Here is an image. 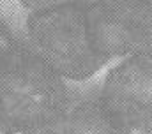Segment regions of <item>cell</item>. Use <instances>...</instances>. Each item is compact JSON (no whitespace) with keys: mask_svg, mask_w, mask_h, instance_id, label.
<instances>
[{"mask_svg":"<svg viewBox=\"0 0 152 134\" xmlns=\"http://www.w3.org/2000/svg\"><path fill=\"white\" fill-rule=\"evenodd\" d=\"M2 134H41L53 129L71 106L66 78L34 46L2 21L0 30Z\"/></svg>","mask_w":152,"mask_h":134,"instance_id":"1","label":"cell"},{"mask_svg":"<svg viewBox=\"0 0 152 134\" xmlns=\"http://www.w3.org/2000/svg\"><path fill=\"white\" fill-rule=\"evenodd\" d=\"M27 34L34 50L66 79L85 81L110 62L92 44L85 7L30 12Z\"/></svg>","mask_w":152,"mask_h":134,"instance_id":"2","label":"cell"},{"mask_svg":"<svg viewBox=\"0 0 152 134\" xmlns=\"http://www.w3.org/2000/svg\"><path fill=\"white\" fill-rule=\"evenodd\" d=\"M94 48L112 58H152V0H96L87 7Z\"/></svg>","mask_w":152,"mask_h":134,"instance_id":"3","label":"cell"},{"mask_svg":"<svg viewBox=\"0 0 152 134\" xmlns=\"http://www.w3.org/2000/svg\"><path fill=\"white\" fill-rule=\"evenodd\" d=\"M99 94L124 127L152 134V58L126 57L106 72Z\"/></svg>","mask_w":152,"mask_h":134,"instance_id":"4","label":"cell"},{"mask_svg":"<svg viewBox=\"0 0 152 134\" xmlns=\"http://www.w3.org/2000/svg\"><path fill=\"white\" fill-rule=\"evenodd\" d=\"M53 129L58 134H131L106 109L99 92L71 100L64 118Z\"/></svg>","mask_w":152,"mask_h":134,"instance_id":"5","label":"cell"},{"mask_svg":"<svg viewBox=\"0 0 152 134\" xmlns=\"http://www.w3.org/2000/svg\"><path fill=\"white\" fill-rule=\"evenodd\" d=\"M96 0H20V4L30 12H42V11H51V9L67 7V5H80L87 9Z\"/></svg>","mask_w":152,"mask_h":134,"instance_id":"6","label":"cell"},{"mask_svg":"<svg viewBox=\"0 0 152 134\" xmlns=\"http://www.w3.org/2000/svg\"><path fill=\"white\" fill-rule=\"evenodd\" d=\"M41 134H58L55 129H50V131H44V133H41Z\"/></svg>","mask_w":152,"mask_h":134,"instance_id":"7","label":"cell"}]
</instances>
